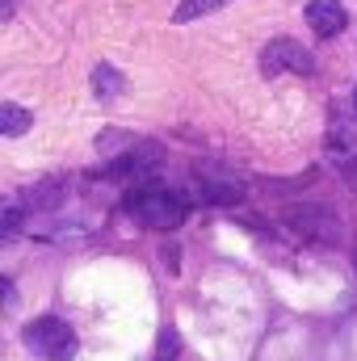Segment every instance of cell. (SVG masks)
<instances>
[{"mask_svg": "<svg viewBox=\"0 0 357 361\" xmlns=\"http://www.w3.org/2000/svg\"><path fill=\"white\" fill-rule=\"evenodd\" d=\"M223 4H231V0H181L177 13H173V21L185 25V21H198V17H210V13H219Z\"/></svg>", "mask_w": 357, "mask_h": 361, "instance_id": "cell-8", "label": "cell"}, {"mask_svg": "<svg viewBox=\"0 0 357 361\" xmlns=\"http://www.w3.org/2000/svg\"><path fill=\"white\" fill-rule=\"evenodd\" d=\"M353 105H357V89H353Z\"/></svg>", "mask_w": 357, "mask_h": 361, "instance_id": "cell-15", "label": "cell"}, {"mask_svg": "<svg viewBox=\"0 0 357 361\" xmlns=\"http://www.w3.org/2000/svg\"><path fill=\"white\" fill-rule=\"evenodd\" d=\"M198 197L202 202H240V185H214V180H198Z\"/></svg>", "mask_w": 357, "mask_h": 361, "instance_id": "cell-10", "label": "cell"}, {"mask_svg": "<svg viewBox=\"0 0 357 361\" xmlns=\"http://www.w3.org/2000/svg\"><path fill=\"white\" fill-rule=\"evenodd\" d=\"M126 210L143 223V227H152V231H173L185 223V214H189V202L173 193V189H139V193H131L126 197Z\"/></svg>", "mask_w": 357, "mask_h": 361, "instance_id": "cell-1", "label": "cell"}, {"mask_svg": "<svg viewBox=\"0 0 357 361\" xmlns=\"http://www.w3.org/2000/svg\"><path fill=\"white\" fill-rule=\"evenodd\" d=\"M122 89H126V80H122L118 68H109V63H97V68H92V92H97L101 101L122 97Z\"/></svg>", "mask_w": 357, "mask_h": 361, "instance_id": "cell-7", "label": "cell"}, {"mask_svg": "<svg viewBox=\"0 0 357 361\" xmlns=\"http://www.w3.org/2000/svg\"><path fill=\"white\" fill-rule=\"evenodd\" d=\"M294 223H298V231L320 235V240H337L341 235V223L328 210H294Z\"/></svg>", "mask_w": 357, "mask_h": 361, "instance_id": "cell-6", "label": "cell"}, {"mask_svg": "<svg viewBox=\"0 0 357 361\" xmlns=\"http://www.w3.org/2000/svg\"><path fill=\"white\" fill-rule=\"evenodd\" d=\"M17 227H21V206H17V202H8V206H4V227H0V231H4V240H13V235H17Z\"/></svg>", "mask_w": 357, "mask_h": 361, "instance_id": "cell-12", "label": "cell"}, {"mask_svg": "<svg viewBox=\"0 0 357 361\" xmlns=\"http://www.w3.org/2000/svg\"><path fill=\"white\" fill-rule=\"evenodd\" d=\"M21 341H25V349L38 361H72L76 357V332L59 315H38L34 324H25Z\"/></svg>", "mask_w": 357, "mask_h": 361, "instance_id": "cell-2", "label": "cell"}, {"mask_svg": "<svg viewBox=\"0 0 357 361\" xmlns=\"http://www.w3.org/2000/svg\"><path fill=\"white\" fill-rule=\"evenodd\" d=\"M30 122H34V114H30V109H21V105H13V101H4V105H0V130H4V135H25V130H30Z\"/></svg>", "mask_w": 357, "mask_h": 361, "instance_id": "cell-9", "label": "cell"}, {"mask_svg": "<svg viewBox=\"0 0 357 361\" xmlns=\"http://www.w3.org/2000/svg\"><path fill=\"white\" fill-rule=\"evenodd\" d=\"M353 265H357V248H353Z\"/></svg>", "mask_w": 357, "mask_h": 361, "instance_id": "cell-14", "label": "cell"}, {"mask_svg": "<svg viewBox=\"0 0 357 361\" xmlns=\"http://www.w3.org/2000/svg\"><path fill=\"white\" fill-rule=\"evenodd\" d=\"M63 202H68V185H63V180H38V185H30V189L21 193V206L34 210V214H42V210H59Z\"/></svg>", "mask_w": 357, "mask_h": 361, "instance_id": "cell-5", "label": "cell"}, {"mask_svg": "<svg viewBox=\"0 0 357 361\" xmlns=\"http://www.w3.org/2000/svg\"><path fill=\"white\" fill-rule=\"evenodd\" d=\"M261 72L265 76H282V72H298V76H311L315 72V59L303 42L294 38H273L265 51H261Z\"/></svg>", "mask_w": 357, "mask_h": 361, "instance_id": "cell-3", "label": "cell"}, {"mask_svg": "<svg viewBox=\"0 0 357 361\" xmlns=\"http://www.w3.org/2000/svg\"><path fill=\"white\" fill-rule=\"evenodd\" d=\"M177 349H181L177 332H173V328H164V332H160V349H156V361H177Z\"/></svg>", "mask_w": 357, "mask_h": 361, "instance_id": "cell-11", "label": "cell"}, {"mask_svg": "<svg viewBox=\"0 0 357 361\" xmlns=\"http://www.w3.org/2000/svg\"><path fill=\"white\" fill-rule=\"evenodd\" d=\"M13 8H17V0H0V17H4V21L13 17Z\"/></svg>", "mask_w": 357, "mask_h": 361, "instance_id": "cell-13", "label": "cell"}, {"mask_svg": "<svg viewBox=\"0 0 357 361\" xmlns=\"http://www.w3.org/2000/svg\"><path fill=\"white\" fill-rule=\"evenodd\" d=\"M345 21H349V13H345L341 0H311V4H307V25H311V34H320V38H337V34L345 30Z\"/></svg>", "mask_w": 357, "mask_h": 361, "instance_id": "cell-4", "label": "cell"}]
</instances>
